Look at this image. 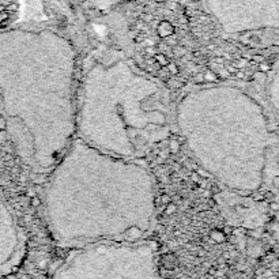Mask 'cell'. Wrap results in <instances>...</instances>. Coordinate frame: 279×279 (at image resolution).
Listing matches in <instances>:
<instances>
[{"label": "cell", "mask_w": 279, "mask_h": 279, "mask_svg": "<svg viewBox=\"0 0 279 279\" xmlns=\"http://www.w3.org/2000/svg\"><path fill=\"white\" fill-rule=\"evenodd\" d=\"M76 55L48 29L0 32V100L23 162L49 173L76 138Z\"/></svg>", "instance_id": "6da1fadb"}, {"label": "cell", "mask_w": 279, "mask_h": 279, "mask_svg": "<svg viewBox=\"0 0 279 279\" xmlns=\"http://www.w3.org/2000/svg\"><path fill=\"white\" fill-rule=\"evenodd\" d=\"M45 218L64 245L143 240L155 221L153 176L75 138L48 180Z\"/></svg>", "instance_id": "7a4b0ae2"}, {"label": "cell", "mask_w": 279, "mask_h": 279, "mask_svg": "<svg viewBox=\"0 0 279 279\" xmlns=\"http://www.w3.org/2000/svg\"><path fill=\"white\" fill-rule=\"evenodd\" d=\"M166 84L124 59L97 62L87 71L76 108V138L113 157L146 158L173 131Z\"/></svg>", "instance_id": "3957f363"}, {"label": "cell", "mask_w": 279, "mask_h": 279, "mask_svg": "<svg viewBox=\"0 0 279 279\" xmlns=\"http://www.w3.org/2000/svg\"><path fill=\"white\" fill-rule=\"evenodd\" d=\"M249 104L237 87L211 83L187 91L174 109L176 124L198 162L232 190H248L241 166L253 142L245 117Z\"/></svg>", "instance_id": "277c9868"}, {"label": "cell", "mask_w": 279, "mask_h": 279, "mask_svg": "<svg viewBox=\"0 0 279 279\" xmlns=\"http://www.w3.org/2000/svg\"><path fill=\"white\" fill-rule=\"evenodd\" d=\"M22 229L15 212L0 191V277L14 266L22 249Z\"/></svg>", "instance_id": "5b68a950"}, {"label": "cell", "mask_w": 279, "mask_h": 279, "mask_svg": "<svg viewBox=\"0 0 279 279\" xmlns=\"http://www.w3.org/2000/svg\"><path fill=\"white\" fill-rule=\"evenodd\" d=\"M173 29L174 27L172 26V23H169L168 21H163L159 23L158 33L161 36H163V37H166V36H170L173 33Z\"/></svg>", "instance_id": "8992f818"}, {"label": "cell", "mask_w": 279, "mask_h": 279, "mask_svg": "<svg viewBox=\"0 0 279 279\" xmlns=\"http://www.w3.org/2000/svg\"><path fill=\"white\" fill-rule=\"evenodd\" d=\"M169 69H170V71H173V72H177V71H179L177 67H174L173 64H169Z\"/></svg>", "instance_id": "52a82bcc"}, {"label": "cell", "mask_w": 279, "mask_h": 279, "mask_svg": "<svg viewBox=\"0 0 279 279\" xmlns=\"http://www.w3.org/2000/svg\"><path fill=\"white\" fill-rule=\"evenodd\" d=\"M33 203H34V206H36V207H37V206H38V205H40V200H38V199H37V198H36V199L33 200Z\"/></svg>", "instance_id": "ba28073f"}]
</instances>
